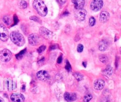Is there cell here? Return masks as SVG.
Listing matches in <instances>:
<instances>
[{"mask_svg":"<svg viewBox=\"0 0 121 102\" xmlns=\"http://www.w3.org/2000/svg\"><path fill=\"white\" fill-rule=\"evenodd\" d=\"M39 33L43 38L47 39H52L53 36V34L52 31L44 27H41L40 28Z\"/></svg>","mask_w":121,"mask_h":102,"instance_id":"4","label":"cell"},{"mask_svg":"<svg viewBox=\"0 0 121 102\" xmlns=\"http://www.w3.org/2000/svg\"><path fill=\"white\" fill-rule=\"evenodd\" d=\"M105 82L103 79H97L95 80L94 83V86L95 90H102L104 86Z\"/></svg>","mask_w":121,"mask_h":102,"instance_id":"11","label":"cell"},{"mask_svg":"<svg viewBox=\"0 0 121 102\" xmlns=\"http://www.w3.org/2000/svg\"><path fill=\"white\" fill-rule=\"evenodd\" d=\"M57 0L58 1V2L60 4H61V5L64 4L65 3L66 1V0Z\"/></svg>","mask_w":121,"mask_h":102,"instance_id":"32","label":"cell"},{"mask_svg":"<svg viewBox=\"0 0 121 102\" xmlns=\"http://www.w3.org/2000/svg\"><path fill=\"white\" fill-rule=\"evenodd\" d=\"M28 39L30 44L32 46H35L39 43L40 38L37 34L32 33L29 35Z\"/></svg>","mask_w":121,"mask_h":102,"instance_id":"9","label":"cell"},{"mask_svg":"<svg viewBox=\"0 0 121 102\" xmlns=\"http://www.w3.org/2000/svg\"><path fill=\"white\" fill-rule=\"evenodd\" d=\"M46 49V46L45 45H42L37 49V52L39 53H41L44 51Z\"/></svg>","mask_w":121,"mask_h":102,"instance_id":"26","label":"cell"},{"mask_svg":"<svg viewBox=\"0 0 121 102\" xmlns=\"http://www.w3.org/2000/svg\"><path fill=\"white\" fill-rule=\"evenodd\" d=\"M103 72L108 76H111L113 73V69L110 66H108L105 68V69L104 70Z\"/></svg>","mask_w":121,"mask_h":102,"instance_id":"17","label":"cell"},{"mask_svg":"<svg viewBox=\"0 0 121 102\" xmlns=\"http://www.w3.org/2000/svg\"><path fill=\"white\" fill-rule=\"evenodd\" d=\"M65 100L68 102H72L76 100V94L74 93L65 92L64 94Z\"/></svg>","mask_w":121,"mask_h":102,"instance_id":"12","label":"cell"},{"mask_svg":"<svg viewBox=\"0 0 121 102\" xmlns=\"http://www.w3.org/2000/svg\"><path fill=\"white\" fill-rule=\"evenodd\" d=\"M93 98V96L91 94H88L85 95L83 97L84 102H89Z\"/></svg>","mask_w":121,"mask_h":102,"instance_id":"23","label":"cell"},{"mask_svg":"<svg viewBox=\"0 0 121 102\" xmlns=\"http://www.w3.org/2000/svg\"><path fill=\"white\" fill-rule=\"evenodd\" d=\"M110 17V14L107 11H102L99 16V20L100 21L103 23L106 22Z\"/></svg>","mask_w":121,"mask_h":102,"instance_id":"14","label":"cell"},{"mask_svg":"<svg viewBox=\"0 0 121 102\" xmlns=\"http://www.w3.org/2000/svg\"><path fill=\"white\" fill-rule=\"evenodd\" d=\"M10 38L11 40L16 45L21 47L25 43V39L24 36L20 33L13 31L10 34Z\"/></svg>","mask_w":121,"mask_h":102,"instance_id":"2","label":"cell"},{"mask_svg":"<svg viewBox=\"0 0 121 102\" xmlns=\"http://www.w3.org/2000/svg\"><path fill=\"white\" fill-rule=\"evenodd\" d=\"M118 57H117V56L116 57V59H115V66H116V68H117L118 67Z\"/></svg>","mask_w":121,"mask_h":102,"instance_id":"33","label":"cell"},{"mask_svg":"<svg viewBox=\"0 0 121 102\" xmlns=\"http://www.w3.org/2000/svg\"><path fill=\"white\" fill-rule=\"evenodd\" d=\"M82 65H83V66H84L85 68H86V65H87L86 62H85V61L83 62H82Z\"/></svg>","mask_w":121,"mask_h":102,"instance_id":"34","label":"cell"},{"mask_svg":"<svg viewBox=\"0 0 121 102\" xmlns=\"http://www.w3.org/2000/svg\"><path fill=\"white\" fill-rule=\"evenodd\" d=\"M120 53H121V48H120Z\"/></svg>","mask_w":121,"mask_h":102,"instance_id":"38","label":"cell"},{"mask_svg":"<svg viewBox=\"0 0 121 102\" xmlns=\"http://www.w3.org/2000/svg\"><path fill=\"white\" fill-rule=\"evenodd\" d=\"M108 47L107 41L104 39L101 40L98 44L99 49L101 51H105Z\"/></svg>","mask_w":121,"mask_h":102,"instance_id":"16","label":"cell"},{"mask_svg":"<svg viewBox=\"0 0 121 102\" xmlns=\"http://www.w3.org/2000/svg\"><path fill=\"white\" fill-rule=\"evenodd\" d=\"M65 68L68 71H70L71 70V67L70 64L68 60L66 61V64Z\"/></svg>","mask_w":121,"mask_h":102,"instance_id":"25","label":"cell"},{"mask_svg":"<svg viewBox=\"0 0 121 102\" xmlns=\"http://www.w3.org/2000/svg\"><path fill=\"white\" fill-rule=\"evenodd\" d=\"M95 18L93 17V16H91L90 19H89V25L90 26H93L95 25Z\"/></svg>","mask_w":121,"mask_h":102,"instance_id":"24","label":"cell"},{"mask_svg":"<svg viewBox=\"0 0 121 102\" xmlns=\"http://www.w3.org/2000/svg\"><path fill=\"white\" fill-rule=\"evenodd\" d=\"M71 1L74 4L75 8L78 10L82 8L84 6V0H71Z\"/></svg>","mask_w":121,"mask_h":102,"instance_id":"15","label":"cell"},{"mask_svg":"<svg viewBox=\"0 0 121 102\" xmlns=\"http://www.w3.org/2000/svg\"><path fill=\"white\" fill-rule=\"evenodd\" d=\"M22 89L23 91H25V85H23V86L22 87Z\"/></svg>","mask_w":121,"mask_h":102,"instance_id":"36","label":"cell"},{"mask_svg":"<svg viewBox=\"0 0 121 102\" xmlns=\"http://www.w3.org/2000/svg\"><path fill=\"white\" fill-rule=\"evenodd\" d=\"M13 20H14V24H17V23L18 22V19L17 17V16H16V15H14V16H13Z\"/></svg>","mask_w":121,"mask_h":102,"instance_id":"29","label":"cell"},{"mask_svg":"<svg viewBox=\"0 0 121 102\" xmlns=\"http://www.w3.org/2000/svg\"><path fill=\"white\" fill-rule=\"evenodd\" d=\"M37 78L41 81H46L50 79V76L48 73L44 70H41L38 71L36 73Z\"/></svg>","mask_w":121,"mask_h":102,"instance_id":"8","label":"cell"},{"mask_svg":"<svg viewBox=\"0 0 121 102\" xmlns=\"http://www.w3.org/2000/svg\"><path fill=\"white\" fill-rule=\"evenodd\" d=\"M10 99L14 102H23L25 97L20 93H13L10 96Z\"/></svg>","mask_w":121,"mask_h":102,"instance_id":"10","label":"cell"},{"mask_svg":"<svg viewBox=\"0 0 121 102\" xmlns=\"http://www.w3.org/2000/svg\"><path fill=\"white\" fill-rule=\"evenodd\" d=\"M86 11L85 9H78L75 13V16L76 18L80 21H84L85 19L86 16Z\"/></svg>","mask_w":121,"mask_h":102,"instance_id":"7","label":"cell"},{"mask_svg":"<svg viewBox=\"0 0 121 102\" xmlns=\"http://www.w3.org/2000/svg\"><path fill=\"white\" fill-rule=\"evenodd\" d=\"M62 61V55H60L57 59V63H60Z\"/></svg>","mask_w":121,"mask_h":102,"instance_id":"30","label":"cell"},{"mask_svg":"<svg viewBox=\"0 0 121 102\" xmlns=\"http://www.w3.org/2000/svg\"><path fill=\"white\" fill-rule=\"evenodd\" d=\"M83 48H84V47L83 45H82L81 44H79L77 47V51L78 53H81L83 50Z\"/></svg>","mask_w":121,"mask_h":102,"instance_id":"27","label":"cell"},{"mask_svg":"<svg viewBox=\"0 0 121 102\" xmlns=\"http://www.w3.org/2000/svg\"><path fill=\"white\" fill-rule=\"evenodd\" d=\"M69 14V12L68 11H65L64 12V13H63V15L64 16H67V15H68Z\"/></svg>","mask_w":121,"mask_h":102,"instance_id":"35","label":"cell"},{"mask_svg":"<svg viewBox=\"0 0 121 102\" xmlns=\"http://www.w3.org/2000/svg\"><path fill=\"white\" fill-rule=\"evenodd\" d=\"M12 57L11 52L8 49H4L0 51V59L2 62H9Z\"/></svg>","mask_w":121,"mask_h":102,"instance_id":"3","label":"cell"},{"mask_svg":"<svg viewBox=\"0 0 121 102\" xmlns=\"http://www.w3.org/2000/svg\"><path fill=\"white\" fill-rule=\"evenodd\" d=\"M19 6L20 8L25 9L26 8L27 6V2L24 0H21L19 2Z\"/></svg>","mask_w":121,"mask_h":102,"instance_id":"21","label":"cell"},{"mask_svg":"<svg viewBox=\"0 0 121 102\" xmlns=\"http://www.w3.org/2000/svg\"><path fill=\"white\" fill-rule=\"evenodd\" d=\"M0 102H5L4 99L0 96Z\"/></svg>","mask_w":121,"mask_h":102,"instance_id":"37","label":"cell"},{"mask_svg":"<svg viewBox=\"0 0 121 102\" xmlns=\"http://www.w3.org/2000/svg\"><path fill=\"white\" fill-rule=\"evenodd\" d=\"M29 19L31 20H33V21H34L37 22H39V18L35 16H30L29 17Z\"/></svg>","mask_w":121,"mask_h":102,"instance_id":"28","label":"cell"},{"mask_svg":"<svg viewBox=\"0 0 121 102\" xmlns=\"http://www.w3.org/2000/svg\"><path fill=\"white\" fill-rule=\"evenodd\" d=\"M99 60L103 63H105L108 62V57L105 55L102 54L99 55Z\"/></svg>","mask_w":121,"mask_h":102,"instance_id":"20","label":"cell"},{"mask_svg":"<svg viewBox=\"0 0 121 102\" xmlns=\"http://www.w3.org/2000/svg\"><path fill=\"white\" fill-rule=\"evenodd\" d=\"M26 52V49L25 48L24 49L22 50V51H21L20 52H19L18 54H17L16 55V58L17 60H20L22 58V57H23V56L25 54V53Z\"/></svg>","mask_w":121,"mask_h":102,"instance_id":"18","label":"cell"},{"mask_svg":"<svg viewBox=\"0 0 121 102\" xmlns=\"http://www.w3.org/2000/svg\"><path fill=\"white\" fill-rule=\"evenodd\" d=\"M33 7L41 16L43 17L46 16L48 12L47 8L42 0H35L33 3Z\"/></svg>","mask_w":121,"mask_h":102,"instance_id":"1","label":"cell"},{"mask_svg":"<svg viewBox=\"0 0 121 102\" xmlns=\"http://www.w3.org/2000/svg\"><path fill=\"white\" fill-rule=\"evenodd\" d=\"M3 22L7 25H9L11 24L12 21L10 17L8 16H5L3 17Z\"/></svg>","mask_w":121,"mask_h":102,"instance_id":"19","label":"cell"},{"mask_svg":"<svg viewBox=\"0 0 121 102\" xmlns=\"http://www.w3.org/2000/svg\"><path fill=\"white\" fill-rule=\"evenodd\" d=\"M57 48H58V47H57V46H56V45H52L50 46V50H54Z\"/></svg>","mask_w":121,"mask_h":102,"instance_id":"31","label":"cell"},{"mask_svg":"<svg viewBox=\"0 0 121 102\" xmlns=\"http://www.w3.org/2000/svg\"><path fill=\"white\" fill-rule=\"evenodd\" d=\"M9 31L6 27L2 24H0V39L6 41L9 39Z\"/></svg>","mask_w":121,"mask_h":102,"instance_id":"6","label":"cell"},{"mask_svg":"<svg viewBox=\"0 0 121 102\" xmlns=\"http://www.w3.org/2000/svg\"></svg>","mask_w":121,"mask_h":102,"instance_id":"39","label":"cell"},{"mask_svg":"<svg viewBox=\"0 0 121 102\" xmlns=\"http://www.w3.org/2000/svg\"><path fill=\"white\" fill-rule=\"evenodd\" d=\"M74 76L75 77V78H76V79L78 80V81H80L81 80L83 79V76L82 74H81V73H79V72H75L74 73Z\"/></svg>","mask_w":121,"mask_h":102,"instance_id":"22","label":"cell"},{"mask_svg":"<svg viewBox=\"0 0 121 102\" xmlns=\"http://www.w3.org/2000/svg\"><path fill=\"white\" fill-rule=\"evenodd\" d=\"M5 85L9 91L14 90L16 88V83L11 78H8L6 80Z\"/></svg>","mask_w":121,"mask_h":102,"instance_id":"13","label":"cell"},{"mask_svg":"<svg viewBox=\"0 0 121 102\" xmlns=\"http://www.w3.org/2000/svg\"><path fill=\"white\" fill-rule=\"evenodd\" d=\"M103 5L102 0H93L90 4V8L94 11L100 10Z\"/></svg>","mask_w":121,"mask_h":102,"instance_id":"5","label":"cell"}]
</instances>
